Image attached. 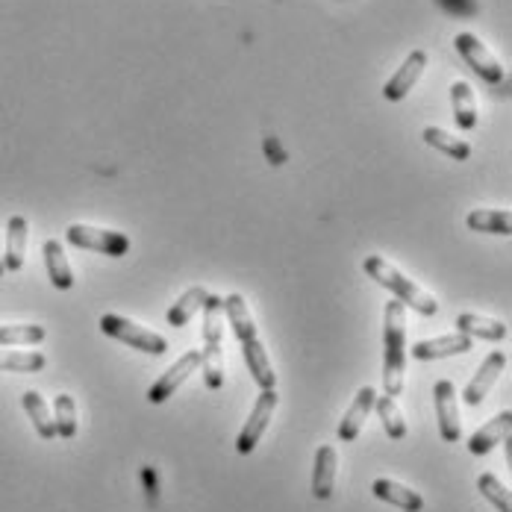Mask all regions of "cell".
I'll return each mask as SVG.
<instances>
[{
  "label": "cell",
  "mask_w": 512,
  "mask_h": 512,
  "mask_svg": "<svg viewBox=\"0 0 512 512\" xmlns=\"http://www.w3.org/2000/svg\"><path fill=\"white\" fill-rule=\"evenodd\" d=\"M27 256V218L12 215L6 224V251H3V265L6 271H21Z\"/></svg>",
  "instance_id": "17"
},
{
  "label": "cell",
  "mask_w": 512,
  "mask_h": 512,
  "mask_svg": "<svg viewBox=\"0 0 512 512\" xmlns=\"http://www.w3.org/2000/svg\"><path fill=\"white\" fill-rule=\"evenodd\" d=\"M21 404H24V412L30 415V421H33L36 433H39L42 439H56L53 412L48 410V404H45V398H42V395H39V392H33V389H27V392L21 395Z\"/></svg>",
  "instance_id": "23"
},
{
  "label": "cell",
  "mask_w": 512,
  "mask_h": 512,
  "mask_svg": "<svg viewBox=\"0 0 512 512\" xmlns=\"http://www.w3.org/2000/svg\"><path fill=\"white\" fill-rule=\"evenodd\" d=\"M436 3L448 12H457V15H477L480 12V6L474 0H436Z\"/></svg>",
  "instance_id": "31"
},
{
  "label": "cell",
  "mask_w": 512,
  "mask_h": 512,
  "mask_svg": "<svg viewBox=\"0 0 512 512\" xmlns=\"http://www.w3.org/2000/svg\"><path fill=\"white\" fill-rule=\"evenodd\" d=\"M206 298H209V292H206L204 286H192L189 292H183V295L177 298V304H171V309L165 312V321H168L171 327H186V324L192 321V315L204 307Z\"/></svg>",
  "instance_id": "22"
},
{
  "label": "cell",
  "mask_w": 512,
  "mask_h": 512,
  "mask_svg": "<svg viewBox=\"0 0 512 512\" xmlns=\"http://www.w3.org/2000/svg\"><path fill=\"white\" fill-rule=\"evenodd\" d=\"M433 404H436V418H439V433L445 442H460V398L451 380H439L433 389Z\"/></svg>",
  "instance_id": "8"
},
{
  "label": "cell",
  "mask_w": 512,
  "mask_h": 512,
  "mask_svg": "<svg viewBox=\"0 0 512 512\" xmlns=\"http://www.w3.org/2000/svg\"><path fill=\"white\" fill-rule=\"evenodd\" d=\"M42 254H45V265H48V277H51L53 289L68 292V289L74 286V274H71V265H68V259H65L62 245H59L56 239H48L45 248H42Z\"/></svg>",
  "instance_id": "20"
},
{
  "label": "cell",
  "mask_w": 512,
  "mask_h": 512,
  "mask_svg": "<svg viewBox=\"0 0 512 512\" xmlns=\"http://www.w3.org/2000/svg\"><path fill=\"white\" fill-rule=\"evenodd\" d=\"M404 374H407V307L401 301H389L383 315V383L389 398H398L404 392Z\"/></svg>",
  "instance_id": "2"
},
{
  "label": "cell",
  "mask_w": 512,
  "mask_h": 512,
  "mask_svg": "<svg viewBox=\"0 0 512 512\" xmlns=\"http://www.w3.org/2000/svg\"><path fill=\"white\" fill-rule=\"evenodd\" d=\"M474 348V339L465 336V333H448V336H436V339H421L412 345V357L427 362V359H445L457 357V354H468Z\"/></svg>",
  "instance_id": "12"
},
{
  "label": "cell",
  "mask_w": 512,
  "mask_h": 512,
  "mask_svg": "<svg viewBox=\"0 0 512 512\" xmlns=\"http://www.w3.org/2000/svg\"><path fill=\"white\" fill-rule=\"evenodd\" d=\"M6 274V265H3V251H0V277Z\"/></svg>",
  "instance_id": "33"
},
{
  "label": "cell",
  "mask_w": 512,
  "mask_h": 512,
  "mask_svg": "<svg viewBox=\"0 0 512 512\" xmlns=\"http://www.w3.org/2000/svg\"><path fill=\"white\" fill-rule=\"evenodd\" d=\"M45 327L42 324H0V348L12 345H39L45 342Z\"/></svg>",
  "instance_id": "26"
},
{
  "label": "cell",
  "mask_w": 512,
  "mask_h": 512,
  "mask_svg": "<svg viewBox=\"0 0 512 512\" xmlns=\"http://www.w3.org/2000/svg\"><path fill=\"white\" fill-rule=\"evenodd\" d=\"M477 492H480V495H483L498 512H512L510 489H507L495 474H480V477H477Z\"/></svg>",
  "instance_id": "30"
},
{
  "label": "cell",
  "mask_w": 512,
  "mask_h": 512,
  "mask_svg": "<svg viewBox=\"0 0 512 512\" xmlns=\"http://www.w3.org/2000/svg\"><path fill=\"white\" fill-rule=\"evenodd\" d=\"M374 407H377V415H380L383 430H386L389 439H404V436H407V421H404V412L398 410L395 398L383 395V398L374 401Z\"/></svg>",
  "instance_id": "28"
},
{
  "label": "cell",
  "mask_w": 512,
  "mask_h": 512,
  "mask_svg": "<svg viewBox=\"0 0 512 512\" xmlns=\"http://www.w3.org/2000/svg\"><path fill=\"white\" fill-rule=\"evenodd\" d=\"M224 315H227V321H230V327H233V333H236V339L242 345V354H245V362H248V368L254 374L256 386L259 389H274L277 374H274V365L268 359V351L262 348V342L256 336L254 315L248 309V301L239 292L227 295L224 298Z\"/></svg>",
  "instance_id": "1"
},
{
  "label": "cell",
  "mask_w": 512,
  "mask_h": 512,
  "mask_svg": "<svg viewBox=\"0 0 512 512\" xmlns=\"http://www.w3.org/2000/svg\"><path fill=\"white\" fill-rule=\"evenodd\" d=\"M262 148H265V154L271 156V162H274V165H283V162H286V151L280 148V142H277L274 136H268Z\"/></svg>",
  "instance_id": "32"
},
{
  "label": "cell",
  "mask_w": 512,
  "mask_h": 512,
  "mask_svg": "<svg viewBox=\"0 0 512 512\" xmlns=\"http://www.w3.org/2000/svg\"><path fill=\"white\" fill-rule=\"evenodd\" d=\"M510 430H512V412L504 410L498 412L492 421H486L471 439H468V451L474 454V457H483V454H489L495 445H501V442H507L510 439Z\"/></svg>",
  "instance_id": "13"
},
{
  "label": "cell",
  "mask_w": 512,
  "mask_h": 512,
  "mask_svg": "<svg viewBox=\"0 0 512 512\" xmlns=\"http://www.w3.org/2000/svg\"><path fill=\"white\" fill-rule=\"evenodd\" d=\"M65 239L74 245V248H83V251H95L103 256H124L130 251V239L124 233H115V230H103V227H89V224H71L65 230Z\"/></svg>",
  "instance_id": "5"
},
{
  "label": "cell",
  "mask_w": 512,
  "mask_h": 512,
  "mask_svg": "<svg viewBox=\"0 0 512 512\" xmlns=\"http://www.w3.org/2000/svg\"><path fill=\"white\" fill-rule=\"evenodd\" d=\"M457 330L471 336V339H486V342H501L507 339L510 327L498 318H483V315H474V312H462L457 318Z\"/></svg>",
  "instance_id": "18"
},
{
  "label": "cell",
  "mask_w": 512,
  "mask_h": 512,
  "mask_svg": "<svg viewBox=\"0 0 512 512\" xmlns=\"http://www.w3.org/2000/svg\"><path fill=\"white\" fill-rule=\"evenodd\" d=\"M201 368V351H189V354H183V357L177 359L159 380H156L154 386L148 389V401L151 404H165L168 398H174V392L189 380V374H195Z\"/></svg>",
  "instance_id": "9"
},
{
  "label": "cell",
  "mask_w": 512,
  "mask_h": 512,
  "mask_svg": "<svg viewBox=\"0 0 512 512\" xmlns=\"http://www.w3.org/2000/svg\"><path fill=\"white\" fill-rule=\"evenodd\" d=\"M48 365L45 354L39 351H3L0 348V371H18V374H36Z\"/></svg>",
  "instance_id": "27"
},
{
  "label": "cell",
  "mask_w": 512,
  "mask_h": 512,
  "mask_svg": "<svg viewBox=\"0 0 512 512\" xmlns=\"http://www.w3.org/2000/svg\"><path fill=\"white\" fill-rule=\"evenodd\" d=\"M336 468H339V454L333 445H321L312 465V495L315 501H327L336 486Z\"/></svg>",
  "instance_id": "14"
},
{
  "label": "cell",
  "mask_w": 512,
  "mask_h": 512,
  "mask_svg": "<svg viewBox=\"0 0 512 512\" xmlns=\"http://www.w3.org/2000/svg\"><path fill=\"white\" fill-rule=\"evenodd\" d=\"M277 392L274 389H262L259 392V398H256L254 410L248 415V421H245V427H242V433L236 436V451L245 457V454H251L256 445H259V439H262V433H265V427H268V421H271V415L277 410Z\"/></svg>",
  "instance_id": "7"
},
{
  "label": "cell",
  "mask_w": 512,
  "mask_h": 512,
  "mask_svg": "<svg viewBox=\"0 0 512 512\" xmlns=\"http://www.w3.org/2000/svg\"><path fill=\"white\" fill-rule=\"evenodd\" d=\"M504 368H507V354H504V351H492L489 357L483 359V365L474 371L471 383H468L465 392H462V401H465L468 407H480L483 398L489 395V389H492V386L498 383V377L504 374Z\"/></svg>",
  "instance_id": "10"
},
{
  "label": "cell",
  "mask_w": 512,
  "mask_h": 512,
  "mask_svg": "<svg viewBox=\"0 0 512 512\" xmlns=\"http://www.w3.org/2000/svg\"><path fill=\"white\" fill-rule=\"evenodd\" d=\"M101 330L103 336L118 339V342H124V345H130V348H136L142 354H151V357H159V354L168 351L165 336H159V333L136 324V321H130V318H124V315H115V312L101 315Z\"/></svg>",
  "instance_id": "4"
},
{
  "label": "cell",
  "mask_w": 512,
  "mask_h": 512,
  "mask_svg": "<svg viewBox=\"0 0 512 512\" xmlns=\"http://www.w3.org/2000/svg\"><path fill=\"white\" fill-rule=\"evenodd\" d=\"M371 492H374V498H377V501H386V504H392V507H398V510H404V512L424 510V498H421L415 489H410V486L398 483V480L380 477V480H374Z\"/></svg>",
  "instance_id": "15"
},
{
  "label": "cell",
  "mask_w": 512,
  "mask_h": 512,
  "mask_svg": "<svg viewBox=\"0 0 512 512\" xmlns=\"http://www.w3.org/2000/svg\"><path fill=\"white\" fill-rule=\"evenodd\" d=\"M374 401H377V392L371 386H362L351 404V410L345 412V418L339 421V442H354L359 433H362V424L368 421V415L374 410Z\"/></svg>",
  "instance_id": "16"
},
{
  "label": "cell",
  "mask_w": 512,
  "mask_h": 512,
  "mask_svg": "<svg viewBox=\"0 0 512 512\" xmlns=\"http://www.w3.org/2000/svg\"><path fill=\"white\" fill-rule=\"evenodd\" d=\"M204 351H224L221 333H224V298L209 295L204 301Z\"/></svg>",
  "instance_id": "21"
},
{
  "label": "cell",
  "mask_w": 512,
  "mask_h": 512,
  "mask_svg": "<svg viewBox=\"0 0 512 512\" xmlns=\"http://www.w3.org/2000/svg\"><path fill=\"white\" fill-rule=\"evenodd\" d=\"M451 106H454V121L462 130H474L477 127V101L474 92L465 80H457L451 86Z\"/></svg>",
  "instance_id": "24"
},
{
  "label": "cell",
  "mask_w": 512,
  "mask_h": 512,
  "mask_svg": "<svg viewBox=\"0 0 512 512\" xmlns=\"http://www.w3.org/2000/svg\"><path fill=\"white\" fill-rule=\"evenodd\" d=\"M424 68H427V53L424 51H412L404 62H401V68L395 71V77L383 86V98L392 103L404 101L407 95H410L412 89H415V83L421 80V74H424Z\"/></svg>",
  "instance_id": "11"
},
{
  "label": "cell",
  "mask_w": 512,
  "mask_h": 512,
  "mask_svg": "<svg viewBox=\"0 0 512 512\" xmlns=\"http://www.w3.org/2000/svg\"><path fill=\"white\" fill-rule=\"evenodd\" d=\"M424 142L430 145V148H436V151H442L445 156H451V159H468L471 156V145L468 142H462L457 136H451L448 130H442V127H424Z\"/></svg>",
  "instance_id": "25"
},
{
  "label": "cell",
  "mask_w": 512,
  "mask_h": 512,
  "mask_svg": "<svg viewBox=\"0 0 512 512\" xmlns=\"http://www.w3.org/2000/svg\"><path fill=\"white\" fill-rule=\"evenodd\" d=\"M465 224L474 233H492V236H512L510 209H471Z\"/></svg>",
  "instance_id": "19"
},
{
  "label": "cell",
  "mask_w": 512,
  "mask_h": 512,
  "mask_svg": "<svg viewBox=\"0 0 512 512\" xmlns=\"http://www.w3.org/2000/svg\"><path fill=\"white\" fill-rule=\"evenodd\" d=\"M454 48H457V53L468 62V68H471L474 74H480L486 83L498 86V83L507 80V77H504V65L492 56V51H489L474 33H460V36L454 39Z\"/></svg>",
  "instance_id": "6"
},
{
  "label": "cell",
  "mask_w": 512,
  "mask_h": 512,
  "mask_svg": "<svg viewBox=\"0 0 512 512\" xmlns=\"http://www.w3.org/2000/svg\"><path fill=\"white\" fill-rule=\"evenodd\" d=\"M53 424H56V436L62 439H74L77 436V407L71 395H56L53 401Z\"/></svg>",
  "instance_id": "29"
},
{
  "label": "cell",
  "mask_w": 512,
  "mask_h": 512,
  "mask_svg": "<svg viewBox=\"0 0 512 512\" xmlns=\"http://www.w3.org/2000/svg\"><path fill=\"white\" fill-rule=\"evenodd\" d=\"M362 268H365V274L371 277V280H377L383 289H389L404 307L415 309V312H421V315H436L439 312V301L433 298V295H427L421 286H415L407 274H401L392 262H386L383 256H368L365 262H362Z\"/></svg>",
  "instance_id": "3"
}]
</instances>
